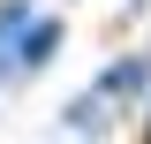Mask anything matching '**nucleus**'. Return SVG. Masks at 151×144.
Wrapping results in <instances>:
<instances>
[{"label":"nucleus","instance_id":"3","mask_svg":"<svg viewBox=\"0 0 151 144\" xmlns=\"http://www.w3.org/2000/svg\"><path fill=\"white\" fill-rule=\"evenodd\" d=\"M30 31H38V23H30V0H0V53H8V46H23Z\"/></svg>","mask_w":151,"mask_h":144},{"label":"nucleus","instance_id":"1","mask_svg":"<svg viewBox=\"0 0 151 144\" xmlns=\"http://www.w3.org/2000/svg\"><path fill=\"white\" fill-rule=\"evenodd\" d=\"M53 53H60V15H38V31L23 38V46H15V53H8V61H15L23 76H38V68H45V61H53Z\"/></svg>","mask_w":151,"mask_h":144},{"label":"nucleus","instance_id":"2","mask_svg":"<svg viewBox=\"0 0 151 144\" xmlns=\"http://www.w3.org/2000/svg\"><path fill=\"white\" fill-rule=\"evenodd\" d=\"M144 84H151V53H121L106 76H98V99H136Z\"/></svg>","mask_w":151,"mask_h":144},{"label":"nucleus","instance_id":"4","mask_svg":"<svg viewBox=\"0 0 151 144\" xmlns=\"http://www.w3.org/2000/svg\"><path fill=\"white\" fill-rule=\"evenodd\" d=\"M136 144H151V114H144V137H136Z\"/></svg>","mask_w":151,"mask_h":144},{"label":"nucleus","instance_id":"5","mask_svg":"<svg viewBox=\"0 0 151 144\" xmlns=\"http://www.w3.org/2000/svg\"><path fill=\"white\" fill-rule=\"evenodd\" d=\"M8 68H15V61H8V53H0V76H8Z\"/></svg>","mask_w":151,"mask_h":144}]
</instances>
